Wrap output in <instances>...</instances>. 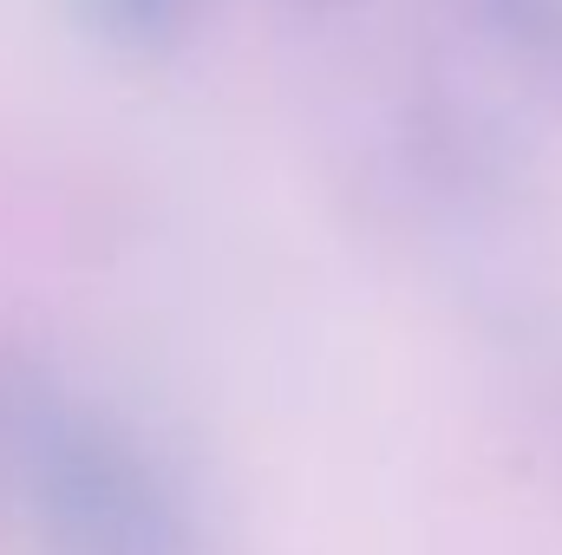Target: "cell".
<instances>
[{"label": "cell", "mask_w": 562, "mask_h": 555, "mask_svg": "<svg viewBox=\"0 0 562 555\" xmlns=\"http://www.w3.org/2000/svg\"><path fill=\"white\" fill-rule=\"evenodd\" d=\"M0 471L53 555H183V503L144 438L33 360H0Z\"/></svg>", "instance_id": "cell-1"}, {"label": "cell", "mask_w": 562, "mask_h": 555, "mask_svg": "<svg viewBox=\"0 0 562 555\" xmlns=\"http://www.w3.org/2000/svg\"><path fill=\"white\" fill-rule=\"evenodd\" d=\"M86 33L119 53H164L196 26L203 0H72Z\"/></svg>", "instance_id": "cell-2"}, {"label": "cell", "mask_w": 562, "mask_h": 555, "mask_svg": "<svg viewBox=\"0 0 562 555\" xmlns=\"http://www.w3.org/2000/svg\"><path fill=\"white\" fill-rule=\"evenodd\" d=\"M524 33H537V39H562V0H497Z\"/></svg>", "instance_id": "cell-3"}]
</instances>
